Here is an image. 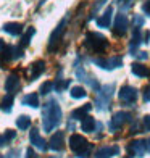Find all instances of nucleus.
Returning a JSON list of instances; mask_svg holds the SVG:
<instances>
[{
  "instance_id": "f257e3e1",
  "label": "nucleus",
  "mask_w": 150,
  "mask_h": 158,
  "mask_svg": "<svg viewBox=\"0 0 150 158\" xmlns=\"http://www.w3.org/2000/svg\"><path fill=\"white\" fill-rule=\"evenodd\" d=\"M61 121V108L55 100H50L45 105L44 113H42V124H44V131L50 132L60 124Z\"/></svg>"
},
{
  "instance_id": "f03ea898",
  "label": "nucleus",
  "mask_w": 150,
  "mask_h": 158,
  "mask_svg": "<svg viewBox=\"0 0 150 158\" xmlns=\"http://www.w3.org/2000/svg\"><path fill=\"white\" fill-rule=\"evenodd\" d=\"M85 45L92 48L94 52H103L108 47V40H106L105 35L98 34V32H87V35H85Z\"/></svg>"
},
{
  "instance_id": "7ed1b4c3",
  "label": "nucleus",
  "mask_w": 150,
  "mask_h": 158,
  "mask_svg": "<svg viewBox=\"0 0 150 158\" xmlns=\"http://www.w3.org/2000/svg\"><path fill=\"white\" fill-rule=\"evenodd\" d=\"M113 90H115V85L113 84H106V85H103V87L100 89L98 95H97V108H100V110L108 108V103L111 100Z\"/></svg>"
},
{
  "instance_id": "20e7f679",
  "label": "nucleus",
  "mask_w": 150,
  "mask_h": 158,
  "mask_svg": "<svg viewBox=\"0 0 150 158\" xmlns=\"http://www.w3.org/2000/svg\"><path fill=\"white\" fill-rule=\"evenodd\" d=\"M65 26H66V18L61 19V23L56 26V29L52 32V35H50V39H48V50H50V52H55L56 47H58L63 34H65V29H66Z\"/></svg>"
},
{
  "instance_id": "39448f33",
  "label": "nucleus",
  "mask_w": 150,
  "mask_h": 158,
  "mask_svg": "<svg viewBox=\"0 0 150 158\" xmlns=\"http://www.w3.org/2000/svg\"><path fill=\"white\" fill-rule=\"evenodd\" d=\"M118 97L124 103H134L137 100V89H134L132 85H123L118 92Z\"/></svg>"
},
{
  "instance_id": "423d86ee",
  "label": "nucleus",
  "mask_w": 150,
  "mask_h": 158,
  "mask_svg": "<svg viewBox=\"0 0 150 158\" xmlns=\"http://www.w3.org/2000/svg\"><path fill=\"white\" fill-rule=\"evenodd\" d=\"M90 145V143L85 140V137H82V135H79V134H73L69 137V147H71V150L73 152H76V153H81V152H84L85 148H87Z\"/></svg>"
},
{
  "instance_id": "0eeeda50",
  "label": "nucleus",
  "mask_w": 150,
  "mask_h": 158,
  "mask_svg": "<svg viewBox=\"0 0 150 158\" xmlns=\"http://www.w3.org/2000/svg\"><path fill=\"white\" fill-rule=\"evenodd\" d=\"M94 63L97 66L103 68V69H115V68H119L123 60L119 56H113V58H95Z\"/></svg>"
},
{
  "instance_id": "6e6552de",
  "label": "nucleus",
  "mask_w": 150,
  "mask_h": 158,
  "mask_svg": "<svg viewBox=\"0 0 150 158\" xmlns=\"http://www.w3.org/2000/svg\"><path fill=\"white\" fill-rule=\"evenodd\" d=\"M129 118H131L129 113H124V111L115 113V114H113V118H111V121H110V129H111V131H118V129H121L124 126L126 121H129Z\"/></svg>"
},
{
  "instance_id": "1a4fd4ad",
  "label": "nucleus",
  "mask_w": 150,
  "mask_h": 158,
  "mask_svg": "<svg viewBox=\"0 0 150 158\" xmlns=\"http://www.w3.org/2000/svg\"><path fill=\"white\" fill-rule=\"evenodd\" d=\"M48 148L55 150V152H61L65 148V134L63 131H56L48 140Z\"/></svg>"
},
{
  "instance_id": "9d476101",
  "label": "nucleus",
  "mask_w": 150,
  "mask_h": 158,
  "mask_svg": "<svg viewBox=\"0 0 150 158\" xmlns=\"http://www.w3.org/2000/svg\"><path fill=\"white\" fill-rule=\"evenodd\" d=\"M127 31V18L124 13H118L115 18V24H113V34L115 35H124Z\"/></svg>"
},
{
  "instance_id": "9b49d317",
  "label": "nucleus",
  "mask_w": 150,
  "mask_h": 158,
  "mask_svg": "<svg viewBox=\"0 0 150 158\" xmlns=\"http://www.w3.org/2000/svg\"><path fill=\"white\" fill-rule=\"evenodd\" d=\"M29 140L34 147H37L39 150H42V152H45L47 150V142L40 137V132H39V129H35L32 127L31 129V132H29Z\"/></svg>"
},
{
  "instance_id": "f8f14e48",
  "label": "nucleus",
  "mask_w": 150,
  "mask_h": 158,
  "mask_svg": "<svg viewBox=\"0 0 150 158\" xmlns=\"http://www.w3.org/2000/svg\"><path fill=\"white\" fill-rule=\"evenodd\" d=\"M127 153H129V156H137V158H140L142 155L145 153V142H144V140L131 142L129 145H127Z\"/></svg>"
},
{
  "instance_id": "ddd939ff",
  "label": "nucleus",
  "mask_w": 150,
  "mask_h": 158,
  "mask_svg": "<svg viewBox=\"0 0 150 158\" xmlns=\"http://www.w3.org/2000/svg\"><path fill=\"white\" fill-rule=\"evenodd\" d=\"M119 153V147L113 145V147H100L95 152V158H111Z\"/></svg>"
},
{
  "instance_id": "4468645a",
  "label": "nucleus",
  "mask_w": 150,
  "mask_h": 158,
  "mask_svg": "<svg viewBox=\"0 0 150 158\" xmlns=\"http://www.w3.org/2000/svg\"><path fill=\"white\" fill-rule=\"evenodd\" d=\"M45 71V63L42 61V60H37V61H34L31 64V81H34V79H37L42 73Z\"/></svg>"
},
{
  "instance_id": "2eb2a0df",
  "label": "nucleus",
  "mask_w": 150,
  "mask_h": 158,
  "mask_svg": "<svg viewBox=\"0 0 150 158\" xmlns=\"http://www.w3.org/2000/svg\"><path fill=\"white\" fill-rule=\"evenodd\" d=\"M18 87H19V77L16 74H10L8 77H6V81H5V90L10 92V94H13Z\"/></svg>"
},
{
  "instance_id": "dca6fc26",
  "label": "nucleus",
  "mask_w": 150,
  "mask_h": 158,
  "mask_svg": "<svg viewBox=\"0 0 150 158\" xmlns=\"http://www.w3.org/2000/svg\"><path fill=\"white\" fill-rule=\"evenodd\" d=\"M111 15H113V6H108L105 10V13L100 18H97V24L98 27H108L111 23Z\"/></svg>"
},
{
  "instance_id": "f3484780",
  "label": "nucleus",
  "mask_w": 150,
  "mask_h": 158,
  "mask_svg": "<svg viewBox=\"0 0 150 158\" xmlns=\"http://www.w3.org/2000/svg\"><path fill=\"white\" fill-rule=\"evenodd\" d=\"M92 110V105L90 103H85L84 106H79V108H76L73 113H71V119H84L85 114Z\"/></svg>"
},
{
  "instance_id": "a211bd4d",
  "label": "nucleus",
  "mask_w": 150,
  "mask_h": 158,
  "mask_svg": "<svg viewBox=\"0 0 150 158\" xmlns=\"http://www.w3.org/2000/svg\"><path fill=\"white\" fill-rule=\"evenodd\" d=\"M131 69H132V73L139 77H148L150 76V69L147 66H144L142 63H132Z\"/></svg>"
},
{
  "instance_id": "6ab92c4d",
  "label": "nucleus",
  "mask_w": 150,
  "mask_h": 158,
  "mask_svg": "<svg viewBox=\"0 0 150 158\" xmlns=\"http://www.w3.org/2000/svg\"><path fill=\"white\" fill-rule=\"evenodd\" d=\"M3 31L8 32L10 35H19L21 32H23V26H21L19 23H5Z\"/></svg>"
},
{
  "instance_id": "aec40b11",
  "label": "nucleus",
  "mask_w": 150,
  "mask_h": 158,
  "mask_svg": "<svg viewBox=\"0 0 150 158\" xmlns=\"http://www.w3.org/2000/svg\"><path fill=\"white\" fill-rule=\"evenodd\" d=\"M23 105H27V106H32V108H37L39 106V95L37 94H27L23 97Z\"/></svg>"
},
{
  "instance_id": "412c9836",
  "label": "nucleus",
  "mask_w": 150,
  "mask_h": 158,
  "mask_svg": "<svg viewBox=\"0 0 150 158\" xmlns=\"http://www.w3.org/2000/svg\"><path fill=\"white\" fill-rule=\"evenodd\" d=\"M10 60H13V47H3L2 48V53H0V66L5 63H8Z\"/></svg>"
},
{
  "instance_id": "4be33fe9",
  "label": "nucleus",
  "mask_w": 150,
  "mask_h": 158,
  "mask_svg": "<svg viewBox=\"0 0 150 158\" xmlns=\"http://www.w3.org/2000/svg\"><path fill=\"white\" fill-rule=\"evenodd\" d=\"M95 127H97V123H95L94 118L85 116V118L82 119V131H85V132H94Z\"/></svg>"
},
{
  "instance_id": "5701e85b",
  "label": "nucleus",
  "mask_w": 150,
  "mask_h": 158,
  "mask_svg": "<svg viewBox=\"0 0 150 158\" xmlns=\"http://www.w3.org/2000/svg\"><path fill=\"white\" fill-rule=\"evenodd\" d=\"M140 42H142V32H140V27L135 26L134 32H132V39H131V50H132V52L135 50V47H139Z\"/></svg>"
},
{
  "instance_id": "b1692460",
  "label": "nucleus",
  "mask_w": 150,
  "mask_h": 158,
  "mask_svg": "<svg viewBox=\"0 0 150 158\" xmlns=\"http://www.w3.org/2000/svg\"><path fill=\"white\" fill-rule=\"evenodd\" d=\"M16 137V132L13 131V129H6L3 135H0V147H3L5 143H8L10 140H13Z\"/></svg>"
},
{
  "instance_id": "393cba45",
  "label": "nucleus",
  "mask_w": 150,
  "mask_h": 158,
  "mask_svg": "<svg viewBox=\"0 0 150 158\" xmlns=\"http://www.w3.org/2000/svg\"><path fill=\"white\" fill-rule=\"evenodd\" d=\"M34 32H35V29L34 27H27V31L24 32V35L21 37V42H19V47H27L29 45V42H31V37L34 35Z\"/></svg>"
},
{
  "instance_id": "a878e982",
  "label": "nucleus",
  "mask_w": 150,
  "mask_h": 158,
  "mask_svg": "<svg viewBox=\"0 0 150 158\" xmlns=\"http://www.w3.org/2000/svg\"><path fill=\"white\" fill-rule=\"evenodd\" d=\"M69 94L73 98H84L85 95H87V92H85L84 87H81V85H74V87H71Z\"/></svg>"
},
{
  "instance_id": "bb28decb",
  "label": "nucleus",
  "mask_w": 150,
  "mask_h": 158,
  "mask_svg": "<svg viewBox=\"0 0 150 158\" xmlns=\"http://www.w3.org/2000/svg\"><path fill=\"white\" fill-rule=\"evenodd\" d=\"M16 126L21 129V131H24V129H27L31 126V118L26 116V114H21V116L16 119Z\"/></svg>"
},
{
  "instance_id": "cd10ccee",
  "label": "nucleus",
  "mask_w": 150,
  "mask_h": 158,
  "mask_svg": "<svg viewBox=\"0 0 150 158\" xmlns=\"http://www.w3.org/2000/svg\"><path fill=\"white\" fill-rule=\"evenodd\" d=\"M13 108V94H8V95H5L3 100H2V110L6 111V113H10Z\"/></svg>"
},
{
  "instance_id": "c85d7f7f",
  "label": "nucleus",
  "mask_w": 150,
  "mask_h": 158,
  "mask_svg": "<svg viewBox=\"0 0 150 158\" xmlns=\"http://www.w3.org/2000/svg\"><path fill=\"white\" fill-rule=\"evenodd\" d=\"M52 89H53V82H50V81H47V82H44V84L40 85V89H39V92H40L42 95H47V94H48V92L52 90Z\"/></svg>"
},
{
  "instance_id": "c756f323",
  "label": "nucleus",
  "mask_w": 150,
  "mask_h": 158,
  "mask_svg": "<svg viewBox=\"0 0 150 158\" xmlns=\"http://www.w3.org/2000/svg\"><path fill=\"white\" fill-rule=\"evenodd\" d=\"M68 85H69V81H63V82H60V79H58V81H56V84H55V87H56V90H63V89H65V87H68Z\"/></svg>"
},
{
  "instance_id": "7c9ffc66",
  "label": "nucleus",
  "mask_w": 150,
  "mask_h": 158,
  "mask_svg": "<svg viewBox=\"0 0 150 158\" xmlns=\"http://www.w3.org/2000/svg\"><path fill=\"white\" fill-rule=\"evenodd\" d=\"M23 56V47H15L13 48V58H21Z\"/></svg>"
},
{
  "instance_id": "2f4dec72",
  "label": "nucleus",
  "mask_w": 150,
  "mask_h": 158,
  "mask_svg": "<svg viewBox=\"0 0 150 158\" xmlns=\"http://www.w3.org/2000/svg\"><path fill=\"white\" fill-rule=\"evenodd\" d=\"M90 150H92V143H90V145H89L87 148L84 150V152L77 153V156H79V158H89V153H90Z\"/></svg>"
},
{
  "instance_id": "473e14b6",
  "label": "nucleus",
  "mask_w": 150,
  "mask_h": 158,
  "mask_svg": "<svg viewBox=\"0 0 150 158\" xmlns=\"http://www.w3.org/2000/svg\"><path fill=\"white\" fill-rule=\"evenodd\" d=\"M144 129L145 131H150V114H145L144 116Z\"/></svg>"
},
{
  "instance_id": "72a5a7b5",
  "label": "nucleus",
  "mask_w": 150,
  "mask_h": 158,
  "mask_svg": "<svg viewBox=\"0 0 150 158\" xmlns=\"http://www.w3.org/2000/svg\"><path fill=\"white\" fill-rule=\"evenodd\" d=\"M134 24L137 26V27H140L142 24H144V18H140V16L135 15V16H134Z\"/></svg>"
},
{
  "instance_id": "f704fd0d",
  "label": "nucleus",
  "mask_w": 150,
  "mask_h": 158,
  "mask_svg": "<svg viewBox=\"0 0 150 158\" xmlns=\"http://www.w3.org/2000/svg\"><path fill=\"white\" fill-rule=\"evenodd\" d=\"M144 100L145 102H150V85H147L144 89Z\"/></svg>"
},
{
  "instance_id": "c9c22d12",
  "label": "nucleus",
  "mask_w": 150,
  "mask_h": 158,
  "mask_svg": "<svg viewBox=\"0 0 150 158\" xmlns=\"http://www.w3.org/2000/svg\"><path fill=\"white\" fill-rule=\"evenodd\" d=\"M26 158H37V155H35V152H34L31 147L26 150Z\"/></svg>"
},
{
  "instance_id": "e433bc0d",
  "label": "nucleus",
  "mask_w": 150,
  "mask_h": 158,
  "mask_svg": "<svg viewBox=\"0 0 150 158\" xmlns=\"http://www.w3.org/2000/svg\"><path fill=\"white\" fill-rule=\"evenodd\" d=\"M142 10H144V11L147 13V15H150V0H147V2H145L144 5H142Z\"/></svg>"
},
{
  "instance_id": "4c0bfd02",
  "label": "nucleus",
  "mask_w": 150,
  "mask_h": 158,
  "mask_svg": "<svg viewBox=\"0 0 150 158\" xmlns=\"http://www.w3.org/2000/svg\"><path fill=\"white\" fill-rule=\"evenodd\" d=\"M144 42H150V32H148V31L145 32V40H144Z\"/></svg>"
},
{
  "instance_id": "58836bf2",
  "label": "nucleus",
  "mask_w": 150,
  "mask_h": 158,
  "mask_svg": "<svg viewBox=\"0 0 150 158\" xmlns=\"http://www.w3.org/2000/svg\"><path fill=\"white\" fill-rule=\"evenodd\" d=\"M3 47H5V42H3V40H2V39H0V50H2V48H3Z\"/></svg>"
},
{
  "instance_id": "ea45409f",
  "label": "nucleus",
  "mask_w": 150,
  "mask_h": 158,
  "mask_svg": "<svg viewBox=\"0 0 150 158\" xmlns=\"http://www.w3.org/2000/svg\"><path fill=\"white\" fill-rule=\"evenodd\" d=\"M147 150H148V152H150V139L147 140Z\"/></svg>"
},
{
  "instance_id": "a19ab883",
  "label": "nucleus",
  "mask_w": 150,
  "mask_h": 158,
  "mask_svg": "<svg viewBox=\"0 0 150 158\" xmlns=\"http://www.w3.org/2000/svg\"><path fill=\"white\" fill-rule=\"evenodd\" d=\"M119 2H129V0H119Z\"/></svg>"
},
{
  "instance_id": "79ce46f5",
  "label": "nucleus",
  "mask_w": 150,
  "mask_h": 158,
  "mask_svg": "<svg viewBox=\"0 0 150 158\" xmlns=\"http://www.w3.org/2000/svg\"><path fill=\"white\" fill-rule=\"evenodd\" d=\"M50 158H58V156H50Z\"/></svg>"
},
{
  "instance_id": "37998d69",
  "label": "nucleus",
  "mask_w": 150,
  "mask_h": 158,
  "mask_svg": "<svg viewBox=\"0 0 150 158\" xmlns=\"http://www.w3.org/2000/svg\"><path fill=\"white\" fill-rule=\"evenodd\" d=\"M0 158H3V156H2V155H0Z\"/></svg>"
}]
</instances>
